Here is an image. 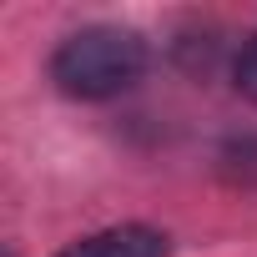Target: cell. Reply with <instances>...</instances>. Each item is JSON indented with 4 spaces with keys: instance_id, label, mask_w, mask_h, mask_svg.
Returning a JSON list of instances; mask_svg holds the SVG:
<instances>
[{
    "instance_id": "cell-1",
    "label": "cell",
    "mask_w": 257,
    "mask_h": 257,
    "mask_svg": "<svg viewBox=\"0 0 257 257\" xmlns=\"http://www.w3.org/2000/svg\"><path fill=\"white\" fill-rule=\"evenodd\" d=\"M142 71H147V46L137 31H121V26H86L66 36L51 61L56 86L81 101H106L126 86H137Z\"/></svg>"
},
{
    "instance_id": "cell-2",
    "label": "cell",
    "mask_w": 257,
    "mask_h": 257,
    "mask_svg": "<svg viewBox=\"0 0 257 257\" xmlns=\"http://www.w3.org/2000/svg\"><path fill=\"white\" fill-rule=\"evenodd\" d=\"M61 257H167V237L157 227H106L71 242Z\"/></svg>"
},
{
    "instance_id": "cell-3",
    "label": "cell",
    "mask_w": 257,
    "mask_h": 257,
    "mask_svg": "<svg viewBox=\"0 0 257 257\" xmlns=\"http://www.w3.org/2000/svg\"><path fill=\"white\" fill-rule=\"evenodd\" d=\"M237 86H242L247 101H257V36L247 41V51H242V61H237Z\"/></svg>"
}]
</instances>
